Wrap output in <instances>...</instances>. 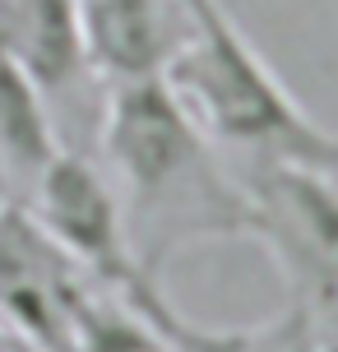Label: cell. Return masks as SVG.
Segmentation results:
<instances>
[{
  "label": "cell",
  "mask_w": 338,
  "mask_h": 352,
  "mask_svg": "<svg viewBox=\"0 0 338 352\" xmlns=\"http://www.w3.org/2000/svg\"><path fill=\"white\" fill-rule=\"evenodd\" d=\"M98 144L135 264L148 283L162 287V269L181 246L255 236L250 195L236 167L195 125L162 74L107 88Z\"/></svg>",
  "instance_id": "1"
},
{
  "label": "cell",
  "mask_w": 338,
  "mask_h": 352,
  "mask_svg": "<svg viewBox=\"0 0 338 352\" xmlns=\"http://www.w3.org/2000/svg\"><path fill=\"white\" fill-rule=\"evenodd\" d=\"M190 28L162 79L236 167H311L338 176V135L306 111L246 42L223 0L185 10Z\"/></svg>",
  "instance_id": "2"
},
{
  "label": "cell",
  "mask_w": 338,
  "mask_h": 352,
  "mask_svg": "<svg viewBox=\"0 0 338 352\" xmlns=\"http://www.w3.org/2000/svg\"><path fill=\"white\" fill-rule=\"evenodd\" d=\"M98 292L107 287L37 223L28 199L0 190V324L28 352H74Z\"/></svg>",
  "instance_id": "3"
},
{
  "label": "cell",
  "mask_w": 338,
  "mask_h": 352,
  "mask_svg": "<svg viewBox=\"0 0 338 352\" xmlns=\"http://www.w3.org/2000/svg\"><path fill=\"white\" fill-rule=\"evenodd\" d=\"M236 167V162H232ZM264 241L292 278V297L338 329V176L311 167H236Z\"/></svg>",
  "instance_id": "4"
},
{
  "label": "cell",
  "mask_w": 338,
  "mask_h": 352,
  "mask_svg": "<svg viewBox=\"0 0 338 352\" xmlns=\"http://www.w3.org/2000/svg\"><path fill=\"white\" fill-rule=\"evenodd\" d=\"M28 209L111 297L130 301L139 287H158V283L144 278L139 264H135L125 213L107 167L84 158L79 148H60L47 162V172L37 176L33 190H28Z\"/></svg>",
  "instance_id": "5"
},
{
  "label": "cell",
  "mask_w": 338,
  "mask_h": 352,
  "mask_svg": "<svg viewBox=\"0 0 338 352\" xmlns=\"http://www.w3.org/2000/svg\"><path fill=\"white\" fill-rule=\"evenodd\" d=\"M74 5L89 65L98 79H107V88L162 74L190 28L181 0H74Z\"/></svg>",
  "instance_id": "6"
},
{
  "label": "cell",
  "mask_w": 338,
  "mask_h": 352,
  "mask_svg": "<svg viewBox=\"0 0 338 352\" xmlns=\"http://www.w3.org/2000/svg\"><path fill=\"white\" fill-rule=\"evenodd\" d=\"M0 47L47 102H65L93 74L74 0H0Z\"/></svg>",
  "instance_id": "7"
},
{
  "label": "cell",
  "mask_w": 338,
  "mask_h": 352,
  "mask_svg": "<svg viewBox=\"0 0 338 352\" xmlns=\"http://www.w3.org/2000/svg\"><path fill=\"white\" fill-rule=\"evenodd\" d=\"M125 306L144 311L181 352H338V329L302 297H292L278 316L260 320V324H236V329L190 324L167 301L162 287H139Z\"/></svg>",
  "instance_id": "8"
},
{
  "label": "cell",
  "mask_w": 338,
  "mask_h": 352,
  "mask_svg": "<svg viewBox=\"0 0 338 352\" xmlns=\"http://www.w3.org/2000/svg\"><path fill=\"white\" fill-rule=\"evenodd\" d=\"M60 148L65 144L56 135L52 102L19 70L14 56L0 47V176H5V195L28 199L33 181L47 172V162Z\"/></svg>",
  "instance_id": "9"
},
{
  "label": "cell",
  "mask_w": 338,
  "mask_h": 352,
  "mask_svg": "<svg viewBox=\"0 0 338 352\" xmlns=\"http://www.w3.org/2000/svg\"><path fill=\"white\" fill-rule=\"evenodd\" d=\"M74 352H181V348L144 311L125 306L111 292H98L84 324H79Z\"/></svg>",
  "instance_id": "10"
},
{
  "label": "cell",
  "mask_w": 338,
  "mask_h": 352,
  "mask_svg": "<svg viewBox=\"0 0 338 352\" xmlns=\"http://www.w3.org/2000/svg\"><path fill=\"white\" fill-rule=\"evenodd\" d=\"M181 5H185V10H190V5H199V0H181Z\"/></svg>",
  "instance_id": "11"
},
{
  "label": "cell",
  "mask_w": 338,
  "mask_h": 352,
  "mask_svg": "<svg viewBox=\"0 0 338 352\" xmlns=\"http://www.w3.org/2000/svg\"><path fill=\"white\" fill-rule=\"evenodd\" d=\"M23 352H28V348H23Z\"/></svg>",
  "instance_id": "12"
}]
</instances>
